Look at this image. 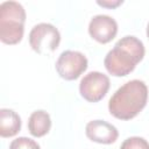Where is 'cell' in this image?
I'll use <instances>...</instances> for the list:
<instances>
[{"mask_svg":"<svg viewBox=\"0 0 149 149\" xmlns=\"http://www.w3.org/2000/svg\"><path fill=\"white\" fill-rule=\"evenodd\" d=\"M147 99L148 87L144 81L133 79L115 91L108 101V109L116 119L130 120L144 108Z\"/></svg>","mask_w":149,"mask_h":149,"instance_id":"6da1fadb","label":"cell"},{"mask_svg":"<svg viewBox=\"0 0 149 149\" xmlns=\"http://www.w3.org/2000/svg\"><path fill=\"white\" fill-rule=\"evenodd\" d=\"M144 45L135 36H125L120 38L114 48L105 57L104 64L106 70L115 77L129 74L144 57Z\"/></svg>","mask_w":149,"mask_h":149,"instance_id":"7a4b0ae2","label":"cell"},{"mask_svg":"<svg viewBox=\"0 0 149 149\" xmlns=\"http://www.w3.org/2000/svg\"><path fill=\"white\" fill-rule=\"evenodd\" d=\"M26 12L16 1H5L0 5V40L5 44L19 43L24 33Z\"/></svg>","mask_w":149,"mask_h":149,"instance_id":"3957f363","label":"cell"},{"mask_svg":"<svg viewBox=\"0 0 149 149\" xmlns=\"http://www.w3.org/2000/svg\"><path fill=\"white\" fill-rule=\"evenodd\" d=\"M61 42V34L58 29L50 23H38L33 27L29 33V44L31 49L45 55L55 51Z\"/></svg>","mask_w":149,"mask_h":149,"instance_id":"277c9868","label":"cell"},{"mask_svg":"<svg viewBox=\"0 0 149 149\" xmlns=\"http://www.w3.org/2000/svg\"><path fill=\"white\" fill-rule=\"evenodd\" d=\"M86 69L87 58L79 51L65 50L59 55L56 62V71L65 80L77 79Z\"/></svg>","mask_w":149,"mask_h":149,"instance_id":"5b68a950","label":"cell"},{"mask_svg":"<svg viewBox=\"0 0 149 149\" xmlns=\"http://www.w3.org/2000/svg\"><path fill=\"white\" fill-rule=\"evenodd\" d=\"M109 78L106 74L99 71H91L81 78L79 92L85 100L97 102L106 95L109 90Z\"/></svg>","mask_w":149,"mask_h":149,"instance_id":"8992f818","label":"cell"},{"mask_svg":"<svg viewBox=\"0 0 149 149\" xmlns=\"http://www.w3.org/2000/svg\"><path fill=\"white\" fill-rule=\"evenodd\" d=\"M88 33L93 40L105 44L111 42L116 36L118 23L113 17L108 15L99 14L91 19L88 24Z\"/></svg>","mask_w":149,"mask_h":149,"instance_id":"52a82bcc","label":"cell"},{"mask_svg":"<svg viewBox=\"0 0 149 149\" xmlns=\"http://www.w3.org/2000/svg\"><path fill=\"white\" fill-rule=\"evenodd\" d=\"M86 136L97 143L111 144L118 140L119 132L112 125L104 120H93L86 125L85 128Z\"/></svg>","mask_w":149,"mask_h":149,"instance_id":"ba28073f","label":"cell"},{"mask_svg":"<svg viewBox=\"0 0 149 149\" xmlns=\"http://www.w3.org/2000/svg\"><path fill=\"white\" fill-rule=\"evenodd\" d=\"M21 129V118L16 112L9 108L0 109V135L1 137H12Z\"/></svg>","mask_w":149,"mask_h":149,"instance_id":"9c48e42d","label":"cell"},{"mask_svg":"<svg viewBox=\"0 0 149 149\" xmlns=\"http://www.w3.org/2000/svg\"><path fill=\"white\" fill-rule=\"evenodd\" d=\"M50 128H51V119L45 111L38 109L31 113L28 120V129L33 136L42 137L49 133Z\"/></svg>","mask_w":149,"mask_h":149,"instance_id":"30bf717a","label":"cell"},{"mask_svg":"<svg viewBox=\"0 0 149 149\" xmlns=\"http://www.w3.org/2000/svg\"><path fill=\"white\" fill-rule=\"evenodd\" d=\"M120 149H149V143L143 137L132 136L122 142Z\"/></svg>","mask_w":149,"mask_h":149,"instance_id":"8fae6325","label":"cell"},{"mask_svg":"<svg viewBox=\"0 0 149 149\" xmlns=\"http://www.w3.org/2000/svg\"><path fill=\"white\" fill-rule=\"evenodd\" d=\"M9 149H41L38 143L29 137H17L13 140L9 144Z\"/></svg>","mask_w":149,"mask_h":149,"instance_id":"7c38bea8","label":"cell"},{"mask_svg":"<svg viewBox=\"0 0 149 149\" xmlns=\"http://www.w3.org/2000/svg\"><path fill=\"white\" fill-rule=\"evenodd\" d=\"M97 3L99 6H102V7H108V8H114L119 5L122 3V1H97Z\"/></svg>","mask_w":149,"mask_h":149,"instance_id":"4fadbf2b","label":"cell"},{"mask_svg":"<svg viewBox=\"0 0 149 149\" xmlns=\"http://www.w3.org/2000/svg\"><path fill=\"white\" fill-rule=\"evenodd\" d=\"M147 36L149 38V22H148V26H147Z\"/></svg>","mask_w":149,"mask_h":149,"instance_id":"5bb4252c","label":"cell"}]
</instances>
